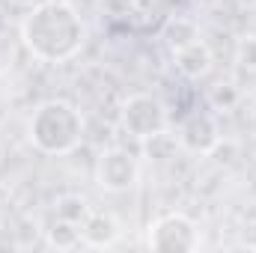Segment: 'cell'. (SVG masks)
Listing matches in <instances>:
<instances>
[{
  "mask_svg": "<svg viewBox=\"0 0 256 253\" xmlns=\"http://www.w3.org/2000/svg\"><path fill=\"white\" fill-rule=\"evenodd\" d=\"M86 24L68 0H39L21 21L24 48L42 63H66L80 54Z\"/></svg>",
  "mask_w": 256,
  "mask_h": 253,
  "instance_id": "cell-1",
  "label": "cell"
},
{
  "mask_svg": "<svg viewBox=\"0 0 256 253\" xmlns=\"http://www.w3.org/2000/svg\"><path fill=\"white\" fill-rule=\"evenodd\" d=\"M27 140L42 155H72L84 143V114L66 98H48L30 114Z\"/></svg>",
  "mask_w": 256,
  "mask_h": 253,
  "instance_id": "cell-2",
  "label": "cell"
},
{
  "mask_svg": "<svg viewBox=\"0 0 256 253\" xmlns=\"http://www.w3.org/2000/svg\"><path fill=\"white\" fill-rule=\"evenodd\" d=\"M146 244L155 253H194L202 244V232L185 212H167L149 224Z\"/></svg>",
  "mask_w": 256,
  "mask_h": 253,
  "instance_id": "cell-3",
  "label": "cell"
},
{
  "mask_svg": "<svg viewBox=\"0 0 256 253\" xmlns=\"http://www.w3.org/2000/svg\"><path fill=\"white\" fill-rule=\"evenodd\" d=\"M167 108L161 98L149 96V92H134L128 96L120 108V126L128 131L134 140H149L161 131H167Z\"/></svg>",
  "mask_w": 256,
  "mask_h": 253,
  "instance_id": "cell-4",
  "label": "cell"
},
{
  "mask_svg": "<svg viewBox=\"0 0 256 253\" xmlns=\"http://www.w3.org/2000/svg\"><path fill=\"white\" fill-rule=\"evenodd\" d=\"M137 179H140V164L128 149H122V146L102 149V155L96 161L98 188L108 190V194H126L137 185Z\"/></svg>",
  "mask_w": 256,
  "mask_h": 253,
  "instance_id": "cell-5",
  "label": "cell"
},
{
  "mask_svg": "<svg viewBox=\"0 0 256 253\" xmlns=\"http://www.w3.org/2000/svg\"><path fill=\"white\" fill-rule=\"evenodd\" d=\"M220 143V126L212 114L196 110L179 128V146H185L194 155H212V149Z\"/></svg>",
  "mask_w": 256,
  "mask_h": 253,
  "instance_id": "cell-6",
  "label": "cell"
},
{
  "mask_svg": "<svg viewBox=\"0 0 256 253\" xmlns=\"http://www.w3.org/2000/svg\"><path fill=\"white\" fill-rule=\"evenodd\" d=\"M80 242L86 248H96V250H104V248H114L120 242V224L110 212H90L86 220L80 224Z\"/></svg>",
  "mask_w": 256,
  "mask_h": 253,
  "instance_id": "cell-7",
  "label": "cell"
},
{
  "mask_svg": "<svg viewBox=\"0 0 256 253\" xmlns=\"http://www.w3.org/2000/svg\"><path fill=\"white\" fill-rule=\"evenodd\" d=\"M173 63H176V68H179L182 78H188V80H200V78H206V74L212 72L214 54H212V48H208L206 39H196V42L185 45V48H179V51L173 54Z\"/></svg>",
  "mask_w": 256,
  "mask_h": 253,
  "instance_id": "cell-8",
  "label": "cell"
},
{
  "mask_svg": "<svg viewBox=\"0 0 256 253\" xmlns=\"http://www.w3.org/2000/svg\"><path fill=\"white\" fill-rule=\"evenodd\" d=\"M161 42L167 45V51L170 54H176L179 48H185V45H191L200 39V24L194 21L191 15H170L164 24H161Z\"/></svg>",
  "mask_w": 256,
  "mask_h": 253,
  "instance_id": "cell-9",
  "label": "cell"
},
{
  "mask_svg": "<svg viewBox=\"0 0 256 253\" xmlns=\"http://www.w3.org/2000/svg\"><path fill=\"white\" fill-rule=\"evenodd\" d=\"M48 244L57 248V250H72V248L84 244L80 242V226L72 224V220H63V218H54V224L48 230Z\"/></svg>",
  "mask_w": 256,
  "mask_h": 253,
  "instance_id": "cell-10",
  "label": "cell"
},
{
  "mask_svg": "<svg viewBox=\"0 0 256 253\" xmlns=\"http://www.w3.org/2000/svg\"><path fill=\"white\" fill-rule=\"evenodd\" d=\"M90 212H92V208L86 206V200H84L80 194H63V196H57V202H54V218L72 220V224H78V226L86 220Z\"/></svg>",
  "mask_w": 256,
  "mask_h": 253,
  "instance_id": "cell-11",
  "label": "cell"
},
{
  "mask_svg": "<svg viewBox=\"0 0 256 253\" xmlns=\"http://www.w3.org/2000/svg\"><path fill=\"white\" fill-rule=\"evenodd\" d=\"M143 143H146V152H149L152 158H158V161L173 158V152L179 149V137L173 140L167 131H161V134H155V137H149V140H143Z\"/></svg>",
  "mask_w": 256,
  "mask_h": 253,
  "instance_id": "cell-12",
  "label": "cell"
},
{
  "mask_svg": "<svg viewBox=\"0 0 256 253\" xmlns=\"http://www.w3.org/2000/svg\"><path fill=\"white\" fill-rule=\"evenodd\" d=\"M208 102L214 110H232L238 104V90L236 84H218L212 92H208Z\"/></svg>",
  "mask_w": 256,
  "mask_h": 253,
  "instance_id": "cell-13",
  "label": "cell"
},
{
  "mask_svg": "<svg viewBox=\"0 0 256 253\" xmlns=\"http://www.w3.org/2000/svg\"><path fill=\"white\" fill-rule=\"evenodd\" d=\"M236 63L248 72H256V33L250 36H242L238 45H236Z\"/></svg>",
  "mask_w": 256,
  "mask_h": 253,
  "instance_id": "cell-14",
  "label": "cell"
},
{
  "mask_svg": "<svg viewBox=\"0 0 256 253\" xmlns=\"http://www.w3.org/2000/svg\"><path fill=\"white\" fill-rule=\"evenodd\" d=\"M140 0H102V12L108 18H116V21H126L137 12Z\"/></svg>",
  "mask_w": 256,
  "mask_h": 253,
  "instance_id": "cell-15",
  "label": "cell"
},
{
  "mask_svg": "<svg viewBox=\"0 0 256 253\" xmlns=\"http://www.w3.org/2000/svg\"><path fill=\"white\" fill-rule=\"evenodd\" d=\"M242 248H256V220H248L242 230Z\"/></svg>",
  "mask_w": 256,
  "mask_h": 253,
  "instance_id": "cell-16",
  "label": "cell"
},
{
  "mask_svg": "<svg viewBox=\"0 0 256 253\" xmlns=\"http://www.w3.org/2000/svg\"><path fill=\"white\" fill-rule=\"evenodd\" d=\"M15 3H21V6H36L39 0H15Z\"/></svg>",
  "mask_w": 256,
  "mask_h": 253,
  "instance_id": "cell-17",
  "label": "cell"
}]
</instances>
